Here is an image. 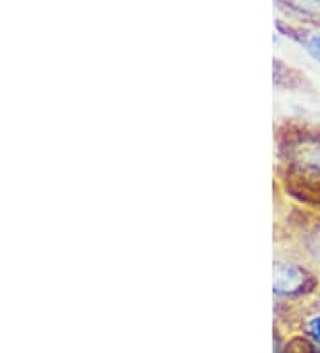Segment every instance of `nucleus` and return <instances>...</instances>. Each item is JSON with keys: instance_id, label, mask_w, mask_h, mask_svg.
<instances>
[{"instance_id": "39448f33", "label": "nucleus", "mask_w": 320, "mask_h": 353, "mask_svg": "<svg viewBox=\"0 0 320 353\" xmlns=\"http://www.w3.org/2000/svg\"><path fill=\"white\" fill-rule=\"evenodd\" d=\"M313 2H317V4H320V0H313Z\"/></svg>"}, {"instance_id": "f257e3e1", "label": "nucleus", "mask_w": 320, "mask_h": 353, "mask_svg": "<svg viewBox=\"0 0 320 353\" xmlns=\"http://www.w3.org/2000/svg\"><path fill=\"white\" fill-rule=\"evenodd\" d=\"M313 285L312 276L301 268L290 264H277L274 270V291L277 294H299Z\"/></svg>"}, {"instance_id": "7ed1b4c3", "label": "nucleus", "mask_w": 320, "mask_h": 353, "mask_svg": "<svg viewBox=\"0 0 320 353\" xmlns=\"http://www.w3.org/2000/svg\"><path fill=\"white\" fill-rule=\"evenodd\" d=\"M304 47H306L308 54H312L317 61H320V32H313V34H308L303 39Z\"/></svg>"}, {"instance_id": "20e7f679", "label": "nucleus", "mask_w": 320, "mask_h": 353, "mask_svg": "<svg viewBox=\"0 0 320 353\" xmlns=\"http://www.w3.org/2000/svg\"><path fill=\"white\" fill-rule=\"evenodd\" d=\"M308 334L313 337V341H317L320 345V314L308 321Z\"/></svg>"}, {"instance_id": "f03ea898", "label": "nucleus", "mask_w": 320, "mask_h": 353, "mask_svg": "<svg viewBox=\"0 0 320 353\" xmlns=\"http://www.w3.org/2000/svg\"><path fill=\"white\" fill-rule=\"evenodd\" d=\"M290 193L301 202L320 207V170L303 168L290 175Z\"/></svg>"}]
</instances>
